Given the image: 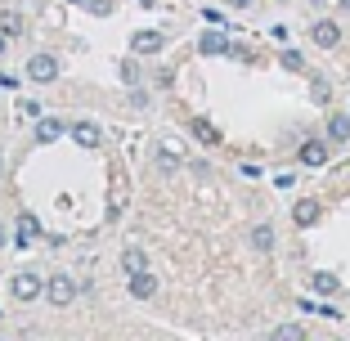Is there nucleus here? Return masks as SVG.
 I'll return each mask as SVG.
<instances>
[{"label":"nucleus","mask_w":350,"mask_h":341,"mask_svg":"<svg viewBox=\"0 0 350 341\" xmlns=\"http://www.w3.org/2000/svg\"><path fill=\"white\" fill-rule=\"evenodd\" d=\"M126 193H131L126 176H122V171H113V185H108V220H117L126 211Z\"/></svg>","instance_id":"obj_1"},{"label":"nucleus","mask_w":350,"mask_h":341,"mask_svg":"<svg viewBox=\"0 0 350 341\" xmlns=\"http://www.w3.org/2000/svg\"><path fill=\"white\" fill-rule=\"evenodd\" d=\"M27 77L31 81H54V77H59V59H54V54H31L27 59Z\"/></svg>","instance_id":"obj_2"},{"label":"nucleus","mask_w":350,"mask_h":341,"mask_svg":"<svg viewBox=\"0 0 350 341\" xmlns=\"http://www.w3.org/2000/svg\"><path fill=\"white\" fill-rule=\"evenodd\" d=\"M36 238H41V220L31 216V211H23V216H18V234H14V247L27 251L31 243H36Z\"/></svg>","instance_id":"obj_3"},{"label":"nucleus","mask_w":350,"mask_h":341,"mask_svg":"<svg viewBox=\"0 0 350 341\" xmlns=\"http://www.w3.org/2000/svg\"><path fill=\"white\" fill-rule=\"evenodd\" d=\"M310 41L319 45V50H332V45L341 41V27H337V23H332V18H319V23H314V27H310Z\"/></svg>","instance_id":"obj_4"},{"label":"nucleus","mask_w":350,"mask_h":341,"mask_svg":"<svg viewBox=\"0 0 350 341\" xmlns=\"http://www.w3.org/2000/svg\"><path fill=\"white\" fill-rule=\"evenodd\" d=\"M45 297H50V301H54V305H68V301H72V297H77V283H72V279H68V274H54V279H50V283H45Z\"/></svg>","instance_id":"obj_5"},{"label":"nucleus","mask_w":350,"mask_h":341,"mask_svg":"<svg viewBox=\"0 0 350 341\" xmlns=\"http://www.w3.org/2000/svg\"><path fill=\"white\" fill-rule=\"evenodd\" d=\"M162 45H166L162 31H135V36H131V50L135 54H157Z\"/></svg>","instance_id":"obj_6"},{"label":"nucleus","mask_w":350,"mask_h":341,"mask_svg":"<svg viewBox=\"0 0 350 341\" xmlns=\"http://www.w3.org/2000/svg\"><path fill=\"white\" fill-rule=\"evenodd\" d=\"M72 139H77L81 148H99V144H103V131H99L94 122H77V126H72Z\"/></svg>","instance_id":"obj_7"},{"label":"nucleus","mask_w":350,"mask_h":341,"mask_svg":"<svg viewBox=\"0 0 350 341\" xmlns=\"http://www.w3.org/2000/svg\"><path fill=\"white\" fill-rule=\"evenodd\" d=\"M63 131H68V126H63L59 117H41V122H36V144H54V139H63Z\"/></svg>","instance_id":"obj_8"},{"label":"nucleus","mask_w":350,"mask_h":341,"mask_svg":"<svg viewBox=\"0 0 350 341\" xmlns=\"http://www.w3.org/2000/svg\"><path fill=\"white\" fill-rule=\"evenodd\" d=\"M157 292V279L148 274V269H135L131 274V297H139V301H148Z\"/></svg>","instance_id":"obj_9"},{"label":"nucleus","mask_w":350,"mask_h":341,"mask_svg":"<svg viewBox=\"0 0 350 341\" xmlns=\"http://www.w3.org/2000/svg\"><path fill=\"white\" fill-rule=\"evenodd\" d=\"M45 292V283L36 279V274H18V279H14V297L18 301H31V297H41Z\"/></svg>","instance_id":"obj_10"},{"label":"nucleus","mask_w":350,"mask_h":341,"mask_svg":"<svg viewBox=\"0 0 350 341\" xmlns=\"http://www.w3.org/2000/svg\"><path fill=\"white\" fill-rule=\"evenodd\" d=\"M189 131H193L206 148H216V144H220V131H216L211 122H206V117H193V122H189Z\"/></svg>","instance_id":"obj_11"},{"label":"nucleus","mask_w":350,"mask_h":341,"mask_svg":"<svg viewBox=\"0 0 350 341\" xmlns=\"http://www.w3.org/2000/svg\"><path fill=\"white\" fill-rule=\"evenodd\" d=\"M198 50H202V54H229V36H225V31H202Z\"/></svg>","instance_id":"obj_12"},{"label":"nucleus","mask_w":350,"mask_h":341,"mask_svg":"<svg viewBox=\"0 0 350 341\" xmlns=\"http://www.w3.org/2000/svg\"><path fill=\"white\" fill-rule=\"evenodd\" d=\"M301 162H306V166H323V162H328V144L306 139V144H301Z\"/></svg>","instance_id":"obj_13"},{"label":"nucleus","mask_w":350,"mask_h":341,"mask_svg":"<svg viewBox=\"0 0 350 341\" xmlns=\"http://www.w3.org/2000/svg\"><path fill=\"white\" fill-rule=\"evenodd\" d=\"M292 220H297L301 229H310L314 220H319V202H310V197H306V202H297V207H292Z\"/></svg>","instance_id":"obj_14"},{"label":"nucleus","mask_w":350,"mask_h":341,"mask_svg":"<svg viewBox=\"0 0 350 341\" xmlns=\"http://www.w3.org/2000/svg\"><path fill=\"white\" fill-rule=\"evenodd\" d=\"M122 265H126V274H135V269H148V256L139 247H126L122 251Z\"/></svg>","instance_id":"obj_15"},{"label":"nucleus","mask_w":350,"mask_h":341,"mask_svg":"<svg viewBox=\"0 0 350 341\" xmlns=\"http://www.w3.org/2000/svg\"><path fill=\"white\" fill-rule=\"evenodd\" d=\"M252 247H256V251H269V247H274V229H269V225H256V229H252Z\"/></svg>","instance_id":"obj_16"},{"label":"nucleus","mask_w":350,"mask_h":341,"mask_svg":"<svg viewBox=\"0 0 350 341\" xmlns=\"http://www.w3.org/2000/svg\"><path fill=\"white\" fill-rule=\"evenodd\" d=\"M328 139H350V117H332L328 122Z\"/></svg>","instance_id":"obj_17"},{"label":"nucleus","mask_w":350,"mask_h":341,"mask_svg":"<svg viewBox=\"0 0 350 341\" xmlns=\"http://www.w3.org/2000/svg\"><path fill=\"white\" fill-rule=\"evenodd\" d=\"M310 288L328 297V292H337V279H332V274H314V279H310Z\"/></svg>","instance_id":"obj_18"},{"label":"nucleus","mask_w":350,"mask_h":341,"mask_svg":"<svg viewBox=\"0 0 350 341\" xmlns=\"http://www.w3.org/2000/svg\"><path fill=\"white\" fill-rule=\"evenodd\" d=\"M68 5H81V10H90V14H113L108 0H68Z\"/></svg>","instance_id":"obj_19"},{"label":"nucleus","mask_w":350,"mask_h":341,"mask_svg":"<svg viewBox=\"0 0 350 341\" xmlns=\"http://www.w3.org/2000/svg\"><path fill=\"white\" fill-rule=\"evenodd\" d=\"M310 94H314V104H328V99H332V85L328 81H314V90H310Z\"/></svg>","instance_id":"obj_20"},{"label":"nucleus","mask_w":350,"mask_h":341,"mask_svg":"<svg viewBox=\"0 0 350 341\" xmlns=\"http://www.w3.org/2000/svg\"><path fill=\"white\" fill-rule=\"evenodd\" d=\"M0 27H5V31H18L23 18H18V14H0Z\"/></svg>","instance_id":"obj_21"},{"label":"nucleus","mask_w":350,"mask_h":341,"mask_svg":"<svg viewBox=\"0 0 350 341\" xmlns=\"http://www.w3.org/2000/svg\"><path fill=\"white\" fill-rule=\"evenodd\" d=\"M122 81H126V85L139 81V68H135V63H126V68H122Z\"/></svg>","instance_id":"obj_22"},{"label":"nucleus","mask_w":350,"mask_h":341,"mask_svg":"<svg viewBox=\"0 0 350 341\" xmlns=\"http://www.w3.org/2000/svg\"><path fill=\"white\" fill-rule=\"evenodd\" d=\"M283 68H301V54L297 50H283Z\"/></svg>","instance_id":"obj_23"},{"label":"nucleus","mask_w":350,"mask_h":341,"mask_svg":"<svg viewBox=\"0 0 350 341\" xmlns=\"http://www.w3.org/2000/svg\"><path fill=\"white\" fill-rule=\"evenodd\" d=\"M274 185L278 189H292V185H297V176H292V171H283V176H274Z\"/></svg>","instance_id":"obj_24"},{"label":"nucleus","mask_w":350,"mask_h":341,"mask_svg":"<svg viewBox=\"0 0 350 341\" xmlns=\"http://www.w3.org/2000/svg\"><path fill=\"white\" fill-rule=\"evenodd\" d=\"M229 5H234V10H247V5H252V0H229Z\"/></svg>","instance_id":"obj_25"},{"label":"nucleus","mask_w":350,"mask_h":341,"mask_svg":"<svg viewBox=\"0 0 350 341\" xmlns=\"http://www.w3.org/2000/svg\"><path fill=\"white\" fill-rule=\"evenodd\" d=\"M5 243H10V234H5V225H0V247H5Z\"/></svg>","instance_id":"obj_26"},{"label":"nucleus","mask_w":350,"mask_h":341,"mask_svg":"<svg viewBox=\"0 0 350 341\" xmlns=\"http://www.w3.org/2000/svg\"><path fill=\"white\" fill-rule=\"evenodd\" d=\"M337 5H341V10H346V14H350V0H337Z\"/></svg>","instance_id":"obj_27"},{"label":"nucleus","mask_w":350,"mask_h":341,"mask_svg":"<svg viewBox=\"0 0 350 341\" xmlns=\"http://www.w3.org/2000/svg\"><path fill=\"white\" fill-rule=\"evenodd\" d=\"M135 5H157V0H135Z\"/></svg>","instance_id":"obj_28"},{"label":"nucleus","mask_w":350,"mask_h":341,"mask_svg":"<svg viewBox=\"0 0 350 341\" xmlns=\"http://www.w3.org/2000/svg\"><path fill=\"white\" fill-rule=\"evenodd\" d=\"M5 45H10V41H5V36H0V54H5Z\"/></svg>","instance_id":"obj_29"},{"label":"nucleus","mask_w":350,"mask_h":341,"mask_svg":"<svg viewBox=\"0 0 350 341\" xmlns=\"http://www.w3.org/2000/svg\"><path fill=\"white\" fill-rule=\"evenodd\" d=\"M0 166H5V157H0Z\"/></svg>","instance_id":"obj_30"},{"label":"nucleus","mask_w":350,"mask_h":341,"mask_svg":"<svg viewBox=\"0 0 350 341\" xmlns=\"http://www.w3.org/2000/svg\"><path fill=\"white\" fill-rule=\"evenodd\" d=\"M0 314H5V310H0Z\"/></svg>","instance_id":"obj_31"}]
</instances>
